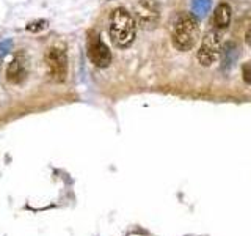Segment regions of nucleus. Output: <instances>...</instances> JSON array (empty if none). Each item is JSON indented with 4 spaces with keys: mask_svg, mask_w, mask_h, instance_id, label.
<instances>
[{
    "mask_svg": "<svg viewBox=\"0 0 251 236\" xmlns=\"http://www.w3.org/2000/svg\"><path fill=\"white\" fill-rule=\"evenodd\" d=\"M242 77L245 84H251V61L245 63V65L242 66Z\"/></svg>",
    "mask_w": 251,
    "mask_h": 236,
    "instance_id": "nucleus-12",
    "label": "nucleus"
},
{
    "mask_svg": "<svg viewBox=\"0 0 251 236\" xmlns=\"http://www.w3.org/2000/svg\"><path fill=\"white\" fill-rule=\"evenodd\" d=\"M86 52H88L90 61L96 68H107L112 63V52L98 33H90Z\"/></svg>",
    "mask_w": 251,
    "mask_h": 236,
    "instance_id": "nucleus-6",
    "label": "nucleus"
},
{
    "mask_svg": "<svg viewBox=\"0 0 251 236\" xmlns=\"http://www.w3.org/2000/svg\"><path fill=\"white\" fill-rule=\"evenodd\" d=\"M28 76V68H27V59L22 52L14 55V59L8 63L6 68V81L10 84H22Z\"/></svg>",
    "mask_w": 251,
    "mask_h": 236,
    "instance_id": "nucleus-7",
    "label": "nucleus"
},
{
    "mask_svg": "<svg viewBox=\"0 0 251 236\" xmlns=\"http://www.w3.org/2000/svg\"><path fill=\"white\" fill-rule=\"evenodd\" d=\"M46 71L52 82L61 84L68 77V52L63 46H50L44 55Z\"/></svg>",
    "mask_w": 251,
    "mask_h": 236,
    "instance_id": "nucleus-3",
    "label": "nucleus"
},
{
    "mask_svg": "<svg viewBox=\"0 0 251 236\" xmlns=\"http://www.w3.org/2000/svg\"><path fill=\"white\" fill-rule=\"evenodd\" d=\"M220 51H222V35H220L218 30H212L201 39V46L198 54H196L198 63L204 68L212 66L218 60Z\"/></svg>",
    "mask_w": 251,
    "mask_h": 236,
    "instance_id": "nucleus-4",
    "label": "nucleus"
},
{
    "mask_svg": "<svg viewBox=\"0 0 251 236\" xmlns=\"http://www.w3.org/2000/svg\"><path fill=\"white\" fill-rule=\"evenodd\" d=\"M137 21L129 10L120 6L115 8L110 14V24H108V33L112 43L120 47V49H127L132 43L135 41L137 36Z\"/></svg>",
    "mask_w": 251,
    "mask_h": 236,
    "instance_id": "nucleus-1",
    "label": "nucleus"
},
{
    "mask_svg": "<svg viewBox=\"0 0 251 236\" xmlns=\"http://www.w3.org/2000/svg\"><path fill=\"white\" fill-rule=\"evenodd\" d=\"M135 21L145 30H152L160 22V8L155 0H138L135 5Z\"/></svg>",
    "mask_w": 251,
    "mask_h": 236,
    "instance_id": "nucleus-5",
    "label": "nucleus"
},
{
    "mask_svg": "<svg viewBox=\"0 0 251 236\" xmlns=\"http://www.w3.org/2000/svg\"><path fill=\"white\" fill-rule=\"evenodd\" d=\"M210 0H192V11L195 18H204L209 13Z\"/></svg>",
    "mask_w": 251,
    "mask_h": 236,
    "instance_id": "nucleus-10",
    "label": "nucleus"
},
{
    "mask_svg": "<svg viewBox=\"0 0 251 236\" xmlns=\"http://www.w3.org/2000/svg\"><path fill=\"white\" fill-rule=\"evenodd\" d=\"M232 19V10L227 3H220L215 8L214 13V26L217 30H225L231 24Z\"/></svg>",
    "mask_w": 251,
    "mask_h": 236,
    "instance_id": "nucleus-8",
    "label": "nucleus"
},
{
    "mask_svg": "<svg viewBox=\"0 0 251 236\" xmlns=\"http://www.w3.org/2000/svg\"><path fill=\"white\" fill-rule=\"evenodd\" d=\"M200 39V24L193 14L180 13L173 26L171 43L180 52H187L195 47Z\"/></svg>",
    "mask_w": 251,
    "mask_h": 236,
    "instance_id": "nucleus-2",
    "label": "nucleus"
},
{
    "mask_svg": "<svg viewBox=\"0 0 251 236\" xmlns=\"http://www.w3.org/2000/svg\"><path fill=\"white\" fill-rule=\"evenodd\" d=\"M47 27H49V22L46 19H35L27 24L25 30L30 31V33H39V31H44Z\"/></svg>",
    "mask_w": 251,
    "mask_h": 236,
    "instance_id": "nucleus-11",
    "label": "nucleus"
},
{
    "mask_svg": "<svg viewBox=\"0 0 251 236\" xmlns=\"http://www.w3.org/2000/svg\"><path fill=\"white\" fill-rule=\"evenodd\" d=\"M245 41H247V44L251 47V22H250V27H248L247 33H245Z\"/></svg>",
    "mask_w": 251,
    "mask_h": 236,
    "instance_id": "nucleus-13",
    "label": "nucleus"
},
{
    "mask_svg": "<svg viewBox=\"0 0 251 236\" xmlns=\"http://www.w3.org/2000/svg\"><path fill=\"white\" fill-rule=\"evenodd\" d=\"M220 55H222V68L229 69L235 63V60L239 59V46L232 41H227L222 46Z\"/></svg>",
    "mask_w": 251,
    "mask_h": 236,
    "instance_id": "nucleus-9",
    "label": "nucleus"
}]
</instances>
